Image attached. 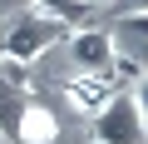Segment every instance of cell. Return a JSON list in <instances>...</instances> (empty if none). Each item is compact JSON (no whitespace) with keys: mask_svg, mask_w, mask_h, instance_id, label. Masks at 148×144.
<instances>
[{"mask_svg":"<svg viewBox=\"0 0 148 144\" xmlns=\"http://www.w3.org/2000/svg\"><path fill=\"white\" fill-rule=\"evenodd\" d=\"M109 45H114V65L133 70V75H148V15H114Z\"/></svg>","mask_w":148,"mask_h":144,"instance_id":"obj_3","label":"cell"},{"mask_svg":"<svg viewBox=\"0 0 148 144\" xmlns=\"http://www.w3.org/2000/svg\"><path fill=\"white\" fill-rule=\"evenodd\" d=\"M133 104H138V114H143V124H148V75H138V90H133Z\"/></svg>","mask_w":148,"mask_h":144,"instance_id":"obj_10","label":"cell"},{"mask_svg":"<svg viewBox=\"0 0 148 144\" xmlns=\"http://www.w3.org/2000/svg\"><path fill=\"white\" fill-rule=\"evenodd\" d=\"M89 139H94V144H148V124H143L133 95H109V99L94 109Z\"/></svg>","mask_w":148,"mask_h":144,"instance_id":"obj_1","label":"cell"},{"mask_svg":"<svg viewBox=\"0 0 148 144\" xmlns=\"http://www.w3.org/2000/svg\"><path fill=\"white\" fill-rule=\"evenodd\" d=\"M89 5H114V0H84V10H89Z\"/></svg>","mask_w":148,"mask_h":144,"instance_id":"obj_11","label":"cell"},{"mask_svg":"<svg viewBox=\"0 0 148 144\" xmlns=\"http://www.w3.org/2000/svg\"><path fill=\"white\" fill-rule=\"evenodd\" d=\"M54 134H59V124H54V114L35 99L30 109H25V144H54Z\"/></svg>","mask_w":148,"mask_h":144,"instance_id":"obj_6","label":"cell"},{"mask_svg":"<svg viewBox=\"0 0 148 144\" xmlns=\"http://www.w3.org/2000/svg\"><path fill=\"white\" fill-rule=\"evenodd\" d=\"M74 99L94 114V109L109 99V75H84V80H74Z\"/></svg>","mask_w":148,"mask_h":144,"instance_id":"obj_7","label":"cell"},{"mask_svg":"<svg viewBox=\"0 0 148 144\" xmlns=\"http://www.w3.org/2000/svg\"><path fill=\"white\" fill-rule=\"evenodd\" d=\"M64 40V25L59 20H49V15H20L15 25H10V35H5V60H20V65H30V60H40L45 50H54Z\"/></svg>","mask_w":148,"mask_h":144,"instance_id":"obj_2","label":"cell"},{"mask_svg":"<svg viewBox=\"0 0 148 144\" xmlns=\"http://www.w3.org/2000/svg\"><path fill=\"white\" fill-rule=\"evenodd\" d=\"M30 90L20 80H5L0 75V134H5L10 144H25V109H30Z\"/></svg>","mask_w":148,"mask_h":144,"instance_id":"obj_5","label":"cell"},{"mask_svg":"<svg viewBox=\"0 0 148 144\" xmlns=\"http://www.w3.org/2000/svg\"><path fill=\"white\" fill-rule=\"evenodd\" d=\"M109 15H148V0H114Z\"/></svg>","mask_w":148,"mask_h":144,"instance_id":"obj_9","label":"cell"},{"mask_svg":"<svg viewBox=\"0 0 148 144\" xmlns=\"http://www.w3.org/2000/svg\"><path fill=\"white\" fill-rule=\"evenodd\" d=\"M35 15H49L59 25H74L84 15V0H35Z\"/></svg>","mask_w":148,"mask_h":144,"instance_id":"obj_8","label":"cell"},{"mask_svg":"<svg viewBox=\"0 0 148 144\" xmlns=\"http://www.w3.org/2000/svg\"><path fill=\"white\" fill-rule=\"evenodd\" d=\"M69 65L79 70V75H109V70H114V45H109V30H104V25L74 30V35H69Z\"/></svg>","mask_w":148,"mask_h":144,"instance_id":"obj_4","label":"cell"}]
</instances>
